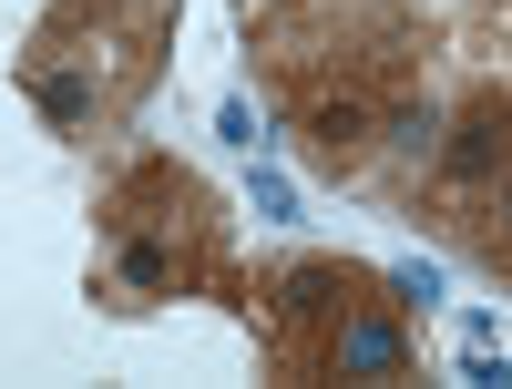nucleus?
<instances>
[{
    "instance_id": "obj_9",
    "label": "nucleus",
    "mask_w": 512,
    "mask_h": 389,
    "mask_svg": "<svg viewBox=\"0 0 512 389\" xmlns=\"http://www.w3.org/2000/svg\"><path fill=\"white\" fill-rule=\"evenodd\" d=\"M216 123H226V144H246V154H267V144H277V134H256V113H246V103H226Z\"/></svg>"
},
{
    "instance_id": "obj_3",
    "label": "nucleus",
    "mask_w": 512,
    "mask_h": 389,
    "mask_svg": "<svg viewBox=\"0 0 512 389\" xmlns=\"http://www.w3.org/2000/svg\"><path fill=\"white\" fill-rule=\"evenodd\" d=\"M359 308V277L349 267H287L277 277V328H318V349H328V328Z\"/></svg>"
},
{
    "instance_id": "obj_1",
    "label": "nucleus",
    "mask_w": 512,
    "mask_h": 389,
    "mask_svg": "<svg viewBox=\"0 0 512 389\" xmlns=\"http://www.w3.org/2000/svg\"><path fill=\"white\" fill-rule=\"evenodd\" d=\"M431 164H441V185H451V195H482L502 164H512V103L482 93L461 123H441V154H431Z\"/></svg>"
},
{
    "instance_id": "obj_2",
    "label": "nucleus",
    "mask_w": 512,
    "mask_h": 389,
    "mask_svg": "<svg viewBox=\"0 0 512 389\" xmlns=\"http://www.w3.org/2000/svg\"><path fill=\"white\" fill-rule=\"evenodd\" d=\"M318 369H328V379H410V328H400L390 308H369V297H359V308L328 328Z\"/></svg>"
},
{
    "instance_id": "obj_6",
    "label": "nucleus",
    "mask_w": 512,
    "mask_h": 389,
    "mask_svg": "<svg viewBox=\"0 0 512 389\" xmlns=\"http://www.w3.org/2000/svg\"><path fill=\"white\" fill-rule=\"evenodd\" d=\"M379 144H390V164H431L441 154V103L431 93H400L390 113H379Z\"/></svg>"
},
{
    "instance_id": "obj_7",
    "label": "nucleus",
    "mask_w": 512,
    "mask_h": 389,
    "mask_svg": "<svg viewBox=\"0 0 512 389\" xmlns=\"http://www.w3.org/2000/svg\"><path fill=\"white\" fill-rule=\"evenodd\" d=\"M482 246H492V256H512V164L482 185Z\"/></svg>"
},
{
    "instance_id": "obj_8",
    "label": "nucleus",
    "mask_w": 512,
    "mask_h": 389,
    "mask_svg": "<svg viewBox=\"0 0 512 389\" xmlns=\"http://www.w3.org/2000/svg\"><path fill=\"white\" fill-rule=\"evenodd\" d=\"M390 297H410V308H431V297H441V267H431V256H400V267H390Z\"/></svg>"
},
{
    "instance_id": "obj_4",
    "label": "nucleus",
    "mask_w": 512,
    "mask_h": 389,
    "mask_svg": "<svg viewBox=\"0 0 512 389\" xmlns=\"http://www.w3.org/2000/svg\"><path fill=\"white\" fill-rule=\"evenodd\" d=\"M369 144H379V113H369L359 93H318V103H308V154L328 164V175H349Z\"/></svg>"
},
{
    "instance_id": "obj_5",
    "label": "nucleus",
    "mask_w": 512,
    "mask_h": 389,
    "mask_svg": "<svg viewBox=\"0 0 512 389\" xmlns=\"http://www.w3.org/2000/svg\"><path fill=\"white\" fill-rule=\"evenodd\" d=\"M21 82H31V103L52 113L62 134H82V123H93V103H103L93 72H72V62H21Z\"/></svg>"
}]
</instances>
